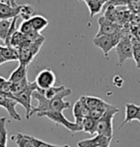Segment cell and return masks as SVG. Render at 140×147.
<instances>
[{"instance_id":"obj_1","label":"cell","mask_w":140,"mask_h":147,"mask_svg":"<svg viewBox=\"0 0 140 147\" xmlns=\"http://www.w3.org/2000/svg\"><path fill=\"white\" fill-rule=\"evenodd\" d=\"M72 94V90L70 88H66L61 93H59L57 96H55L53 99H47L44 96V90L38 88L33 92V97L38 101V106L34 107L31 111L30 116H32L34 113L48 112V111H57V112H62V111L69 109L70 102L64 101V97L69 96Z\"/></svg>"},{"instance_id":"obj_2","label":"cell","mask_w":140,"mask_h":147,"mask_svg":"<svg viewBox=\"0 0 140 147\" xmlns=\"http://www.w3.org/2000/svg\"><path fill=\"white\" fill-rule=\"evenodd\" d=\"M119 112V109L114 105L109 104L105 113L97 120L96 134L103 135L106 137H113V118Z\"/></svg>"},{"instance_id":"obj_3","label":"cell","mask_w":140,"mask_h":147,"mask_svg":"<svg viewBox=\"0 0 140 147\" xmlns=\"http://www.w3.org/2000/svg\"><path fill=\"white\" fill-rule=\"evenodd\" d=\"M125 30H123L122 32L117 33L114 35H105V36H100V37H95L92 40V42L94 43L95 46H97L98 48H100L102 50L104 56L107 60H109V55L112 49L115 48L118 42L121 40V38L126 34Z\"/></svg>"},{"instance_id":"obj_4","label":"cell","mask_w":140,"mask_h":147,"mask_svg":"<svg viewBox=\"0 0 140 147\" xmlns=\"http://www.w3.org/2000/svg\"><path fill=\"white\" fill-rule=\"evenodd\" d=\"M45 41V38L42 36L40 38H38V40L30 41L25 45L19 47L18 49V54H19V60L18 62L20 63H25L28 65L34 60V58L37 56L40 52V47L42 46L43 42Z\"/></svg>"},{"instance_id":"obj_5","label":"cell","mask_w":140,"mask_h":147,"mask_svg":"<svg viewBox=\"0 0 140 147\" xmlns=\"http://www.w3.org/2000/svg\"><path fill=\"white\" fill-rule=\"evenodd\" d=\"M38 116L40 117H47L50 120L55 122L58 125H62L64 128H66L67 130H69L72 133H77V132H81L83 131L82 125L76 123V122H71L65 117L64 115L62 113V112H57V111H48V112H42V113H38Z\"/></svg>"},{"instance_id":"obj_6","label":"cell","mask_w":140,"mask_h":147,"mask_svg":"<svg viewBox=\"0 0 140 147\" xmlns=\"http://www.w3.org/2000/svg\"><path fill=\"white\" fill-rule=\"evenodd\" d=\"M131 35L130 33H126L115 47L118 58V65H122L127 60L133 59V44H131Z\"/></svg>"},{"instance_id":"obj_7","label":"cell","mask_w":140,"mask_h":147,"mask_svg":"<svg viewBox=\"0 0 140 147\" xmlns=\"http://www.w3.org/2000/svg\"><path fill=\"white\" fill-rule=\"evenodd\" d=\"M38 86L36 85L35 82H30L29 86L27 87L23 91H21L20 93L15 94V95H13V98L15 99L17 101L18 104H20L24 109L26 110V119H29L31 116H30V113H31V111L33 110L32 106V97H33V92L38 90Z\"/></svg>"},{"instance_id":"obj_8","label":"cell","mask_w":140,"mask_h":147,"mask_svg":"<svg viewBox=\"0 0 140 147\" xmlns=\"http://www.w3.org/2000/svg\"><path fill=\"white\" fill-rule=\"evenodd\" d=\"M99 30L95 37H100V36L105 35H114L117 33L122 32L124 28H122V25L116 23L114 21H111L105 16H101L98 19Z\"/></svg>"},{"instance_id":"obj_9","label":"cell","mask_w":140,"mask_h":147,"mask_svg":"<svg viewBox=\"0 0 140 147\" xmlns=\"http://www.w3.org/2000/svg\"><path fill=\"white\" fill-rule=\"evenodd\" d=\"M35 83H36V85L38 86V88L45 90H47V88L55 86V83H56V75H55L53 70H51L50 68L42 69V71H40L38 73L37 77H36Z\"/></svg>"},{"instance_id":"obj_10","label":"cell","mask_w":140,"mask_h":147,"mask_svg":"<svg viewBox=\"0 0 140 147\" xmlns=\"http://www.w3.org/2000/svg\"><path fill=\"white\" fill-rule=\"evenodd\" d=\"M17 105H18L17 101L13 98L12 93L0 94V107L4 108L13 119L20 121L21 116L18 115V113L16 112V109H15V107L17 106Z\"/></svg>"},{"instance_id":"obj_11","label":"cell","mask_w":140,"mask_h":147,"mask_svg":"<svg viewBox=\"0 0 140 147\" xmlns=\"http://www.w3.org/2000/svg\"><path fill=\"white\" fill-rule=\"evenodd\" d=\"M112 138L96 134L91 138L80 140L77 143L78 147H109Z\"/></svg>"},{"instance_id":"obj_12","label":"cell","mask_w":140,"mask_h":147,"mask_svg":"<svg viewBox=\"0 0 140 147\" xmlns=\"http://www.w3.org/2000/svg\"><path fill=\"white\" fill-rule=\"evenodd\" d=\"M89 113L90 110L84 103V96H81L79 100L76 101L73 106V116L75 118V122L82 125L84 118L86 117V116H89Z\"/></svg>"},{"instance_id":"obj_13","label":"cell","mask_w":140,"mask_h":147,"mask_svg":"<svg viewBox=\"0 0 140 147\" xmlns=\"http://www.w3.org/2000/svg\"><path fill=\"white\" fill-rule=\"evenodd\" d=\"M133 120H137L140 123V106L133 103H127L125 105V119L119 129Z\"/></svg>"},{"instance_id":"obj_14","label":"cell","mask_w":140,"mask_h":147,"mask_svg":"<svg viewBox=\"0 0 140 147\" xmlns=\"http://www.w3.org/2000/svg\"><path fill=\"white\" fill-rule=\"evenodd\" d=\"M19 13V5L13 7L11 3H6L4 0H0V20L1 19H10L17 16Z\"/></svg>"},{"instance_id":"obj_15","label":"cell","mask_w":140,"mask_h":147,"mask_svg":"<svg viewBox=\"0 0 140 147\" xmlns=\"http://www.w3.org/2000/svg\"><path fill=\"white\" fill-rule=\"evenodd\" d=\"M27 72H28V65L19 63L17 67L11 73L8 81L11 83H15V82L21 81V80L27 78Z\"/></svg>"},{"instance_id":"obj_16","label":"cell","mask_w":140,"mask_h":147,"mask_svg":"<svg viewBox=\"0 0 140 147\" xmlns=\"http://www.w3.org/2000/svg\"><path fill=\"white\" fill-rule=\"evenodd\" d=\"M0 54H1V56L3 57V59L6 62L19 60L18 49L13 46L0 45Z\"/></svg>"},{"instance_id":"obj_17","label":"cell","mask_w":140,"mask_h":147,"mask_svg":"<svg viewBox=\"0 0 140 147\" xmlns=\"http://www.w3.org/2000/svg\"><path fill=\"white\" fill-rule=\"evenodd\" d=\"M30 21L32 22V25L34 27L35 31L38 33H40L43 29H45L49 24L48 19L40 15H34L30 19Z\"/></svg>"},{"instance_id":"obj_18","label":"cell","mask_w":140,"mask_h":147,"mask_svg":"<svg viewBox=\"0 0 140 147\" xmlns=\"http://www.w3.org/2000/svg\"><path fill=\"white\" fill-rule=\"evenodd\" d=\"M12 140H15L17 147H36L29 135H24V134H20V133H17V134L13 135Z\"/></svg>"},{"instance_id":"obj_19","label":"cell","mask_w":140,"mask_h":147,"mask_svg":"<svg viewBox=\"0 0 140 147\" xmlns=\"http://www.w3.org/2000/svg\"><path fill=\"white\" fill-rule=\"evenodd\" d=\"M96 125H97V120L90 116H86L84 118L82 122V128L84 133L90 134L92 136L96 135Z\"/></svg>"},{"instance_id":"obj_20","label":"cell","mask_w":140,"mask_h":147,"mask_svg":"<svg viewBox=\"0 0 140 147\" xmlns=\"http://www.w3.org/2000/svg\"><path fill=\"white\" fill-rule=\"evenodd\" d=\"M86 7L88 8L89 13H90V18H94L96 15H98L99 13L102 11L104 4L101 3L98 0H86L84 1Z\"/></svg>"},{"instance_id":"obj_21","label":"cell","mask_w":140,"mask_h":147,"mask_svg":"<svg viewBox=\"0 0 140 147\" xmlns=\"http://www.w3.org/2000/svg\"><path fill=\"white\" fill-rule=\"evenodd\" d=\"M30 84V82L28 81V79L25 78L19 82L15 83H11V87H10V93H12L13 95L20 93L21 91H23L25 88L28 87Z\"/></svg>"},{"instance_id":"obj_22","label":"cell","mask_w":140,"mask_h":147,"mask_svg":"<svg viewBox=\"0 0 140 147\" xmlns=\"http://www.w3.org/2000/svg\"><path fill=\"white\" fill-rule=\"evenodd\" d=\"M131 44H133V60L135 62L136 67L140 68V40L137 38L131 35Z\"/></svg>"},{"instance_id":"obj_23","label":"cell","mask_w":140,"mask_h":147,"mask_svg":"<svg viewBox=\"0 0 140 147\" xmlns=\"http://www.w3.org/2000/svg\"><path fill=\"white\" fill-rule=\"evenodd\" d=\"M84 96V103L87 107H88L89 110H93L96 109V108L102 106L103 104H105L106 102L103 100V99L99 98V97H95V96H87V95H83Z\"/></svg>"},{"instance_id":"obj_24","label":"cell","mask_w":140,"mask_h":147,"mask_svg":"<svg viewBox=\"0 0 140 147\" xmlns=\"http://www.w3.org/2000/svg\"><path fill=\"white\" fill-rule=\"evenodd\" d=\"M33 16H34V9H33L31 5L29 4L19 5V13H18L19 18H21L23 20H29V19H31Z\"/></svg>"},{"instance_id":"obj_25","label":"cell","mask_w":140,"mask_h":147,"mask_svg":"<svg viewBox=\"0 0 140 147\" xmlns=\"http://www.w3.org/2000/svg\"><path fill=\"white\" fill-rule=\"evenodd\" d=\"M12 21H13V18L1 19V20H0V40H2L3 42H5V40H6V38H7Z\"/></svg>"},{"instance_id":"obj_26","label":"cell","mask_w":140,"mask_h":147,"mask_svg":"<svg viewBox=\"0 0 140 147\" xmlns=\"http://www.w3.org/2000/svg\"><path fill=\"white\" fill-rule=\"evenodd\" d=\"M66 87L65 86H59V87H56V86H53V87L47 88V90H44V96L47 99H53L55 96H57L59 93H61L62 90H65Z\"/></svg>"},{"instance_id":"obj_27","label":"cell","mask_w":140,"mask_h":147,"mask_svg":"<svg viewBox=\"0 0 140 147\" xmlns=\"http://www.w3.org/2000/svg\"><path fill=\"white\" fill-rule=\"evenodd\" d=\"M18 31L20 33H22V34L25 36H30L31 34H33V33L37 32V31H35V29H34V27H33L32 22L30 21V19L29 20H23L21 22V24L19 25Z\"/></svg>"},{"instance_id":"obj_28","label":"cell","mask_w":140,"mask_h":147,"mask_svg":"<svg viewBox=\"0 0 140 147\" xmlns=\"http://www.w3.org/2000/svg\"><path fill=\"white\" fill-rule=\"evenodd\" d=\"M7 118L0 117V143L7 145V129H6Z\"/></svg>"},{"instance_id":"obj_29","label":"cell","mask_w":140,"mask_h":147,"mask_svg":"<svg viewBox=\"0 0 140 147\" xmlns=\"http://www.w3.org/2000/svg\"><path fill=\"white\" fill-rule=\"evenodd\" d=\"M108 106H109V103H107V102H106V103L103 104L102 106L96 108V109L90 110L89 116H90V117L96 119V120H98V119L100 118L101 116L104 115V113H105V112H106V110H107V108H108Z\"/></svg>"},{"instance_id":"obj_30","label":"cell","mask_w":140,"mask_h":147,"mask_svg":"<svg viewBox=\"0 0 140 147\" xmlns=\"http://www.w3.org/2000/svg\"><path fill=\"white\" fill-rule=\"evenodd\" d=\"M30 137H31V140H32L33 142H34L36 147H71L69 145H55V144L48 143V142H45V141H43L42 140H38V138L32 137V136H30Z\"/></svg>"},{"instance_id":"obj_31","label":"cell","mask_w":140,"mask_h":147,"mask_svg":"<svg viewBox=\"0 0 140 147\" xmlns=\"http://www.w3.org/2000/svg\"><path fill=\"white\" fill-rule=\"evenodd\" d=\"M123 84H124V80H123V78L121 76L117 75L113 78V85L115 86V87L121 88L123 86Z\"/></svg>"},{"instance_id":"obj_32","label":"cell","mask_w":140,"mask_h":147,"mask_svg":"<svg viewBox=\"0 0 140 147\" xmlns=\"http://www.w3.org/2000/svg\"><path fill=\"white\" fill-rule=\"evenodd\" d=\"M4 63H6V61H5V60L3 59V57H2V56H1V54H0V65H3Z\"/></svg>"},{"instance_id":"obj_33","label":"cell","mask_w":140,"mask_h":147,"mask_svg":"<svg viewBox=\"0 0 140 147\" xmlns=\"http://www.w3.org/2000/svg\"><path fill=\"white\" fill-rule=\"evenodd\" d=\"M0 147H7V145H4V144H1V143H0Z\"/></svg>"},{"instance_id":"obj_34","label":"cell","mask_w":140,"mask_h":147,"mask_svg":"<svg viewBox=\"0 0 140 147\" xmlns=\"http://www.w3.org/2000/svg\"><path fill=\"white\" fill-rule=\"evenodd\" d=\"M79 1H84H84H86V0H79ZM98 1H99V0H98Z\"/></svg>"}]
</instances>
